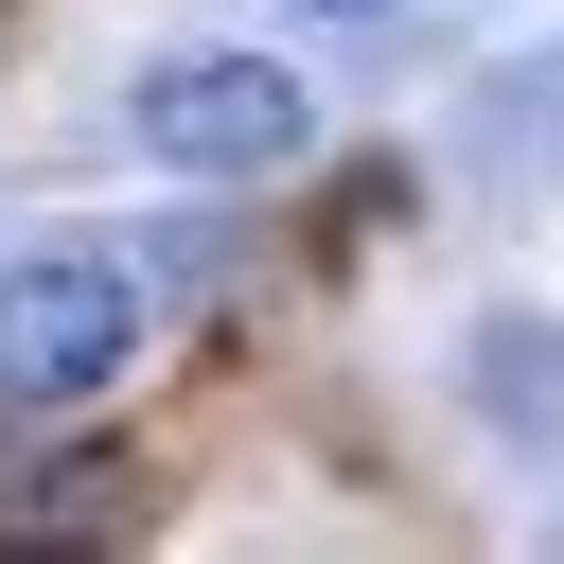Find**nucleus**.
<instances>
[{"label": "nucleus", "instance_id": "obj_3", "mask_svg": "<svg viewBox=\"0 0 564 564\" xmlns=\"http://www.w3.org/2000/svg\"><path fill=\"white\" fill-rule=\"evenodd\" d=\"M300 18H370V0H300Z\"/></svg>", "mask_w": 564, "mask_h": 564}, {"label": "nucleus", "instance_id": "obj_2", "mask_svg": "<svg viewBox=\"0 0 564 564\" xmlns=\"http://www.w3.org/2000/svg\"><path fill=\"white\" fill-rule=\"evenodd\" d=\"M123 352H141V282L123 264H88V247L0 264V405H88Z\"/></svg>", "mask_w": 564, "mask_h": 564}, {"label": "nucleus", "instance_id": "obj_1", "mask_svg": "<svg viewBox=\"0 0 564 564\" xmlns=\"http://www.w3.org/2000/svg\"><path fill=\"white\" fill-rule=\"evenodd\" d=\"M300 141H317V106H300L282 53H159L141 70V159L159 176H282Z\"/></svg>", "mask_w": 564, "mask_h": 564}]
</instances>
